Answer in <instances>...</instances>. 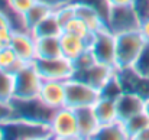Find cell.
Returning <instances> with one entry per match:
<instances>
[{"label": "cell", "mask_w": 149, "mask_h": 140, "mask_svg": "<svg viewBox=\"0 0 149 140\" xmlns=\"http://www.w3.org/2000/svg\"><path fill=\"white\" fill-rule=\"evenodd\" d=\"M3 132V139L16 140H33V139H49L51 130L49 123L35 121L23 117L12 116L10 119L0 123Z\"/></svg>", "instance_id": "6da1fadb"}, {"label": "cell", "mask_w": 149, "mask_h": 140, "mask_svg": "<svg viewBox=\"0 0 149 140\" xmlns=\"http://www.w3.org/2000/svg\"><path fill=\"white\" fill-rule=\"evenodd\" d=\"M38 100L51 110L65 107V81H49L44 80Z\"/></svg>", "instance_id": "7c38bea8"}, {"label": "cell", "mask_w": 149, "mask_h": 140, "mask_svg": "<svg viewBox=\"0 0 149 140\" xmlns=\"http://www.w3.org/2000/svg\"><path fill=\"white\" fill-rule=\"evenodd\" d=\"M49 130L52 139L78 140L80 132H78L75 110L67 105L55 110L49 120Z\"/></svg>", "instance_id": "277c9868"}, {"label": "cell", "mask_w": 149, "mask_h": 140, "mask_svg": "<svg viewBox=\"0 0 149 140\" xmlns=\"http://www.w3.org/2000/svg\"><path fill=\"white\" fill-rule=\"evenodd\" d=\"M77 114V123H78V132H80V139L90 140L94 137L96 132L99 130L100 123L96 117V113L93 107H83L75 110Z\"/></svg>", "instance_id": "4fadbf2b"}, {"label": "cell", "mask_w": 149, "mask_h": 140, "mask_svg": "<svg viewBox=\"0 0 149 140\" xmlns=\"http://www.w3.org/2000/svg\"><path fill=\"white\" fill-rule=\"evenodd\" d=\"M0 140H3V132H1V129H0Z\"/></svg>", "instance_id": "74e56055"}, {"label": "cell", "mask_w": 149, "mask_h": 140, "mask_svg": "<svg viewBox=\"0 0 149 140\" xmlns=\"http://www.w3.org/2000/svg\"><path fill=\"white\" fill-rule=\"evenodd\" d=\"M22 65H25V64L19 59L16 52L10 46L0 49V69H4V71L15 74Z\"/></svg>", "instance_id": "cb8c5ba5"}, {"label": "cell", "mask_w": 149, "mask_h": 140, "mask_svg": "<svg viewBox=\"0 0 149 140\" xmlns=\"http://www.w3.org/2000/svg\"><path fill=\"white\" fill-rule=\"evenodd\" d=\"M1 28H13V25H12L10 17H9L4 12L0 10V29H1Z\"/></svg>", "instance_id": "836d02e7"}, {"label": "cell", "mask_w": 149, "mask_h": 140, "mask_svg": "<svg viewBox=\"0 0 149 140\" xmlns=\"http://www.w3.org/2000/svg\"><path fill=\"white\" fill-rule=\"evenodd\" d=\"M122 123L125 126V130H126L127 137L130 140H133L136 137V134H139L145 127L149 126V116L145 111H142V113H139V114L127 119L126 121H122Z\"/></svg>", "instance_id": "7402d4cb"}, {"label": "cell", "mask_w": 149, "mask_h": 140, "mask_svg": "<svg viewBox=\"0 0 149 140\" xmlns=\"http://www.w3.org/2000/svg\"><path fill=\"white\" fill-rule=\"evenodd\" d=\"M90 51L97 62L116 67V33L109 28L96 32L90 41Z\"/></svg>", "instance_id": "52a82bcc"}, {"label": "cell", "mask_w": 149, "mask_h": 140, "mask_svg": "<svg viewBox=\"0 0 149 140\" xmlns=\"http://www.w3.org/2000/svg\"><path fill=\"white\" fill-rule=\"evenodd\" d=\"M64 32L62 26L59 25V22L56 20L54 12L51 13L47 19H44L33 30V36L35 38H45V36H61V33Z\"/></svg>", "instance_id": "ffe728a7"}, {"label": "cell", "mask_w": 149, "mask_h": 140, "mask_svg": "<svg viewBox=\"0 0 149 140\" xmlns=\"http://www.w3.org/2000/svg\"><path fill=\"white\" fill-rule=\"evenodd\" d=\"M133 7L141 20L149 17V0H133Z\"/></svg>", "instance_id": "f546056e"}, {"label": "cell", "mask_w": 149, "mask_h": 140, "mask_svg": "<svg viewBox=\"0 0 149 140\" xmlns=\"http://www.w3.org/2000/svg\"><path fill=\"white\" fill-rule=\"evenodd\" d=\"M148 41L139 29L127 30L116 35V68L117 71L129 69L142 53Z\"/></svg>", "instance_id": "7a4b0ae2"}, {"label": "cell", "mask_w": 149, "mask_h": 140, "mask_svg": "<svg viewBox=\"0 0 149 140\" xmlns=\"http://www.w3.org/2000/svg\"><path fill=\"white\" fill-rule=\"evenodd\" d=\"M15 100V74L0 69V103L12 104Z\"/></svg>", "instance_id": "44dd1931"}, {"label": "cell", "mask_w": 149, "mask_h": 140, "mask_svg": "<svg viewBox=\"0 0 149 140\" xmlns=\"http://www.w3.org/2000/svg\"><path fill=\"white\" fill-rule=\"evenodd\" d=\"M133 140H149V126L148 127H145L139 134H136V137Z\"/></svg>", "instance_id": "d590c367"}, {"label": "cell", "mask_w": 149, "mask_h": 140, "mask_svg": "<svg viewBox=\"0 0 149 140\" xmlns=\"http://www.w3.org/2000/svg\"><path fill=\"white\" fill-rule=\"evenodd\" d=\"M42 78L33 64H25L15 72V100H36L42 85Z\"/></svg>", "instance_id": "3957f363"}, {"label": "cell", "mask_w": 149, "mask_h": 140, "mask_svg": "<svg viewBox=\"0 0 149 140\" xmlns=\"http://www.w3.org/2000/svg\"><path fill=\"white\" fill-rule=\"evenodd\" d=\"M64 32L71 33V35H74V36H78V38H81V39H84V41H87V42H90L91 38H93V35H94V33L90 30V28L86 25V22H84L83 19H80L78 16L72 17V19L64 26Z\"/></svg>", "instance_id": "603a6c76"}, {"label": "cell", "mask_w": 149, "mask_h": 140, "mask_svg": "<svg viewBox=\"0 0 149 140\" xmlns=\"http://www.w3.org/2000/svg\"><path fill=\"white\" fill-rule=\"evenodd\" d=\"M94 62H97V61H96L93 52H91L90 48H88L86 52H83L78 58H75V59L72 61V65H74V69H75V72H77V71H83V69L88 68V67L93 65ZM75 72H74V74H75Z\"/></svg>", "instance_id": "4316f807"}, {"label": "cell", "mask_w": 149, "mask_h": 140, "mask_svg": "<svg viewBox=\"0 0 149 140\" xmlns=\"http://www.w3.org/2000/svg\"><path fill=\"white\" fill-rule=\"evenodd\" d=\"M54 12V9L51 7L49 4L38 0L25 15H23V25L26 28V30L32 32L44 19H47L51 13Z\"/></svg>", "instance_id": "e0dca14e"}, {"label": "cell", "mask_w": 149, "mask_h": 140, "mask_svg": "<svg viewBox=\"0 0 149 140\" xmlns=\"http://www.w3.org/2000/svg\"><path fill=\"white\" fill-rule=\"evenodd\" d=\"M33 65L41 78L49 81H68L74 77L75 72L72 61L67 59L65 56L52 59H35Z\"/></svg>", "instance_id": "8992f818"}, {"label": "cell", "mask_w": 149, "mask_h": 140, "mask_svg": "<svg viewBox=\"0 0 149 140\" xmlns=\"http://www.w3.org/2000/svg\"><path fill=\"white\" fill-rule=\"evenodd\" d=\"M132 69L143 80H149V42L143 48L142 53L138 56L136 62L133 64Z\"/></svg>", "instance_id": "484cf974"}, {"label": "cell", "mask_w": 149, "mask_h": 140, "mask_svg": "<svg viewBox=\"0 0 149 140\" xmlns=\"http://www.w3.org/2000/svg\"><path fill=\"white\" fill-rule=\"evenodd\" d=\"M139 30H141V33L143 35V38H145V39L149 42V17H146V19H142V20H141Z\"/></svg>", "instance_id": "d6a6232c"}, {"label": "cell", "mask_w": 149, "mask_h": 140, "mask_svg": "<svg viewBox=\"0 0 149 140\" xmlns=\"http://www.w3.org/2000/svg\"><path fill=\"white\" fill-rule=\"evenodd\" d=\"M101 97V91L80 81L77 78H70L65 81V105L70 108L93 107Z\"/></svg>", "instance_id": "5b68a950"}, {"label": "cell", "mask_w": 149, "mask_h": 140, "mask_svg": "<svg viewBox=\"0 0 149 140\" xmlns=\"http://www.w3.org/2000/svg\"><path fill=\"white\" fill-rule=\"evenodd\" d=\"M93 110L96 113V117H97L100 124H109V123L119 120L116 97L101 94V97L97 100V103L93 105Z\"/></svg>", "instance_id": "5bb4252c"}, {"label": "cell", "mask_w": 149, "mask_h": 140, "mask_svg": "<svg viewBox=\"0 0 149 140\" xmlns=\"http://www.w3.org/2000/svg\"><path fill=\"white\" fill-rule=\"evenodd\" d=\"M54 15L56 17V20L59 22V25L64 26L72 19L77 16V6H75V1H71V3H67V4H62L59 7H56L54 10Z\"/></svg>", "instance_id": "d4e9b609"}, {"label": "cell", "mask_w": 149, "mask_h": 140, "mask_svg": "<svg viewBox=\"0 0 149 140\" xmlns=\"http://www.w3.org/2000/svg\"><path fill=\"white\" fill-rule=\"evenodd\" d=\"M62 56L59 36L36 38V59H52Z\"/></svg>", "instance_id": "ac0fdd59"}, {"label": "cell", "mask_w": 149, "mask_h": 140, "mask_svg": "<svg viewBox=\"0 0 149 140\" xmlns=\"http://www.w3.org/2000/svg\"><path fill=\"white\" fill-rule=\"evenodd\" d=\"M75 6H77V16L86 22V25L90 28V30L93 33L107 28L106 20L97 12V9H94L88 3H84V1H80V0H75Z\"/></svg>", "instance_id": "2e32d148"}, {"label": "cell", "mask_w": 149, "mask_h": 140, "mask_svg": "<svg viewBox=\"0 0 149 140\" xmlns=\"http://www.w3.org/2000/svg\"><path fill=\"white\" fill-rule=\"evenodd\" d=\"M141 19L133 6L126 7H110L107 17V28L113 33H122L127 30L139 29Z\"/></svg>", "instance_id": "9c48e42d"}, {"label": "cell", "mask_w": 149, "mask_h": 140, "mask_svg": "<svg viewBox=\"0 0 149 140\" xmlns=\"http://www.w3.org/2000/svg\"><path fill=\"white\" fill-rule=\"evenodd\" d=\"M59 44H61V51H62V56H65L70 61H74L75 58H78L83 52H86L90 48V42L74 36L71 33L62 32L59 36Z\"/></svg>", "instance_id": "9a60e30c"}, {"label": "cell", "mask_w": 149, "mask_h": 140, "mask_svg": "<svg viewBox=\"0 0 149 140\" xmlns=\"http://www.w3.org/2000/svg\"><path fill=\"white\" fill-rule=\"evenodd\" d=\"M93 140H129V137L126 134L123 123L117 120L109 124H100Z\"/></svg>", "instance_id": "d6986e66"}, {"label": "cell", "mask_w": 149, "mask_h": 140, "mask_svg": "<svg viewBox=\"0 0 149 140\" xmlns=\"http://www.w3.org/2000/svg\"><path fill=\"white\" fill-rule=\"evenodd\" d=\"M36 1H38V0H7L10 9H12L16 15H19V16H22V17H23V15L32 7Z\"/></svg>", "instance_id": "83f0119b"}, {"label": "cell", "mask_w": 149, "mask_h": 140, "mask_svg": "<svg viewBox=\"0 0 149 140\" xmlns=\"http://www.w3.org/2000/svg\"><path fill=\"white\" fill-rule=\"evenodd\" d=\"M117 104V116L120 121H126L127 119L139 114L145 108V97L136 91L123 90L116 97Z\"/></svg>", "instance_id": "30bf717a"}, {"label": "cell", "mask_w": 149, "mask_h": 140, "mask_svg": "<svg viewBox=\"0 0 149 140\" xmlns=\"http://www.w3.org/2000/svg\"><path fill=\"white\" fill-rule=\"evenodd\" d=\"M117 75V68L111 65H106L101 62H94L88 68L83 71H77L72 78H77L80 81H84L86 84L103 91Z\"/></svg>", "instance_id": "ba28073f"}, {"label": "cell", "mask_w": 149, "mask_h": 140, "mask_svg": "<svg viewBox=\"0 0 149 140\" xmlns=\"http://www.w3.org/2000/svg\"><path fill=\"white\" fill-rule=\"evenodd\" d=\"M10 48L23 64H33L36 59V38L29 30H15Z\"/></svg>", "instance_id": "8fae6325"}, {"label": "cell", "mask_w": 149, "mask_h": 140, "mask_svg": "<svg viewBox=\"0 0 149 140\" xmlns=\"http://www.w3.org/2000/svg\"><path fill=\"white\" fill-rule=\"evenodd\" d=\"M13 33H15V29L13 28H1L0 29V49L9 48L12 45Z\"/></svg>", "instance_id": "f1b7e54d"}, {"label": "cell", "mask_w": 149, "mask_h": 140, "mask_svg": "<svg viewBox=\"0 0 149 140\" xmlns=\"http://www.w3.org/2000/svg\"><path fill=\"white\" fill-rule=\"evenodd\" d=\"M12 116H13V105L0 103V123L7 120V119H10Z\"/></svg>", "instance_id": "4dcf8cb0"}, {"label": "cell", "mask_w": 149, "mask_h": 140, "mask_svg": "<svg viewBox=\"0 0 149 140\" xmlns=\"http://www.w3.org/2000/svg\"><path fill=\"white\" fill-rule=\"evenodd\" d=\"M143 111H145V113L149 116V95L145 98V108H143Z\"/></svg>", "instance_id": "8d00e7d4"}, {"label": "cell", "mask_w": 149, "mask_h": 140, "mask_svg": "<svg viewBox=\"0 0 149 140\" xmlns=\"http://www.w3.org/2000/svg\"><path fill=\"white\" fill-rule=\"evenodd\" d=\"M41 1L49 4L51 7L55 10L56 7H59V6H62V4H67V3H71V1H75V0H41Z\"/></svg>", "instance_id": "e575fe53"}, {"label": "cell", "mask_w": 149, "mask_h": 140, "mask_svg": "<svg viewBox=\"0 0 149 140\" xmlns=\"http://www.w3.org/2000/svg\"><path fill=\"white\" fill-rule=\"evenodd\" d=\"M110 7H126L133 6V0H106Z\"/></svg>", "instance_id": "1f68e13d"}]
</instances>
